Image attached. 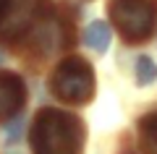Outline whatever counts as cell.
<instances>
[{"label": "cell", "instance_id": "obj_7", "mask_svg": "<svg viewBox=\"0 0 157 154\" xmlns=\"http://www.w3.org/2000/svg\"><path fill=\"white\" fill-rule=\"evenodd\" d=\"M139 146L144 154H157V110L139 120Z\"/></svg>", "mask_w": 157, "mask_h": 154}, {"label": "cell", "instance_id": "obj_3", "mask_svg": "<svg viewBox=\"0 0 157 154\" xmlns=\"http://www.w3.org/2000/svg\"><path fill=\"white\" fill-rule=\"evenodd\" d=\"M110 18L126 42L139 44L157 26V0H110Z\"/></svg>", "mask_w": 157, "mask_h": 154}, {"label": "cell", "instance_id": "obj_4", "mask_svg": "<svg viewBox=\"0 0 157 154\" xmlns=\"http://www.w3.org/2000/svg\"><path fill=\"white\" fill-rule=\"evenodd\" d=\"M50 13V0H0V39H21Z\"/></svg>", "mask_w": 157, "mask_h": 154}, {"label": "cell", "instance_id": "obj_2", "mask_svg": "<svg viewBox=\"0 0 157 154\" xmlns=\"http://www.w3.org/2000/svg\"><path fill=\"white\" fill-rule=\"evenodd\" d=\"M50 89L58 99L68 105H86L94 97V68L78 55H68L60 60L50 78Z\"/></svg>", "mask_w": 157, "mask_h": 154}, {"label": "cell", "instance_id": "obj_6", "mask_svg": "<svg viewBox=\"0 0 157 154\" xmlns=\"http://www.w3.org/2000/svg\"><path fill=\"white\" fill-rule=\"evenodd\" d=\"M110 39H113V29L107 21H92L84 32V42L97 52H105L110 47Z\"/></svg>", "mask_w": 157, "mask_h": 154}, {"label": "cell", "instance_id": "obj_5", "mask_svg": "<svg viewBox=\"0 0 157 154\" xmlns=\"http://www.w3.org/2000/svg\"><path fill=\"white\" fill-rule=\"evenodd\" d=\"M26 102V86L18 73H0V120L13 118Z\"/></svg>", "mask_w": 157, "mask_h": 154}, {"label": "cell", "instance_id": "obj_8", "mask_svg": "<svg viewBox=\"0 0 157 154\" xmlns=\"http://www.w3.org/2000/svg\"><path fill=\"white\" fill-rule=\"evenodd\" d=\"M157 81V63L149 55H141L136 60V84L139 86H149Z\"/></svg>", "mask_w": 157, "mask_h": 154}, {"label": "cell", "instance_id": "obj_1", "mask_svg": "<svg viewBox=\"0 0 157 154\" xmlns=\"http://www.w3.org/2000/svg\"><path fill=\"white\" fill-rule=\"evenodd\" d=\"M34 154H81L84 152V123L76 115L55 107L39 110L32 126Z\"/></svg>", "mask_w": 157, "mask_h": 154}]
</instances>
